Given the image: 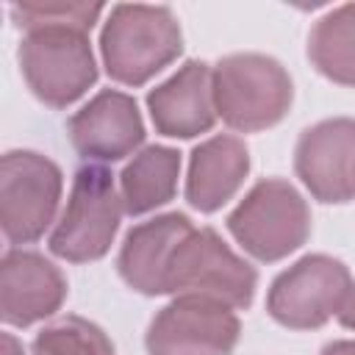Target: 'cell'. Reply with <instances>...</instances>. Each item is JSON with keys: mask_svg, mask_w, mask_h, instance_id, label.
<instances>
[{"mask_svg": "<svg viewBox=\"0 0 355 355\" xmlns=\"http://www.w3.org/2000/svg\"><path fill=\"white\" fill-rule=\"evenodd\" d=\"M180 25L166 6L122 3L103 28L100 50L105 69L125 86H141L180 55Z\"/></svg>", "mask_w": 355, "mask_h": 355, "instance_id": "1", "label": "cell"}, {"mask_svg": "<svg viewBox=\"0 0 355 355\" xmlns=\"http://www.w3.org/2000/svg\"><path fill=\"white\" fill-rule=\"evenodd\" d=\"M291 78L269 55L236 53L214 69L216 114L236 130H263L277 125L291 105Z\"/></svg>", "mask_w": 355, "mask_h": 355, "instance_id": "2", "label": "cell"}, {"mask_svg": "<svg viewBox=\"0 0 355 355\" xmlns=\"http://www.w3.org/2000/svg\"><path fill=\"white\" fill-rule=\"evenodd\" d=\"M255 269L241 261L211 227L191 230L169 261L166 294L202 297L227 308H247L255 294Z\"/></svg>", "mask_w": 355, "mask_h": 355, "instance_id": "3", "label": "cell"}, {"mask_svg": "<svg viewBox=\"0 0 355 355\" xmlns=\"http://www.w3.org/2000/svg\"><path fill=\"white\" fill-rule=\"evenodd\" d=\"M227 227L252 258L280 261L305 244L311 233V214L291 183L269 178L255 183L236 205L227 216Z\"/></svg>", "mask_w": 355, "mask_h": 355, "instance_id": "4", "label": "cell"}, {"mask_svg": "<svg viewBox=\"0 0 355 355\" xmlns=\"http://www.w3.org/2000/svg\"><path fill=\"white\" fill-rule=\"evenodd\" d=\"M122 211V194L108 169L97 164L78 169L67 208L50 236V250L72 263L103 258L116 236Z\"/></svg>", "mask_w": 355, "mask_h": 355, "instance_id": "5", "label": "cell"}, {"mask_svg": "<svg viewBox=\"0 0 355 355\" xmlns=\"http://www.w3.org/2000/svg\"><path fill=\"white\" fill-rule=\"evenodd\" d=\"M19 64L31 92L53 108L75 103L97 80L89 39L75 28L28 31L19 47Z\"/></svg>", "mask_w": 355, "mask_h": 355, "instance_id": "6", "label": "cell"}, {"mask_svg": "<svg viewBox=\"0 0 355 355\" xmlns=\"http://www.w3.org/2000/svg\"><path fill=\"white\" fill-rule=\"evenodd\" d=\"M61 200V169L28 150L6 153L0 161V225L11 244L36 241L55 216Z\"/></svg>", "mask_w": 355, "mask_h": 355, "instance_id": "7", "label": "cell"}, {"mask_svg": "<svg viewBox=\"0 0 355 355\" xmlns=\"http://www.w3.org/2000/svg\"><path fill=\"white\" fill-rule=\"evenodd\" d=\"M352 277L347 266L330 255H305L269 288L266 308L275 322L291 330H311L341 311Z\"/></svg>", "mask_w": 355, "mask_h": 355, "instance_id": "8", "label": "cell"}, {"mask_svg": "<svg viewBox=\"0 0 355 355\" xmlns=\"http://www.w3.org/2000/svg\"><path fill=\"white\" fill-rule=\"evenodd\" d=\"M236 341V313L202 297H175L147 330L150 355H230Z\"/></svg>", "mask_w": 355, "mask_h": 355, "instance_id": "9", "label": "cell"}, {"mask_svg": "<svg viewBox=\"0 0 355 355\" xmlns=\"http://www.w3.org/2000/svg\"><path fill=\"white\" fill-rule=\"evenodd\" d=\"M294 169L322 202L355 197V119L338 116L308 128L294 153Z\"/></svg>", "mask_w": 355, "mask_h": 355, "instance_id": "10", "label": "cell"}, {"mask_svg": "<svg viewBox=\"0 0 355 355\" xmlns=\"http://www.w3.org/2000/svg\"><path fill=\"white\" fill-rule=\"evenodd\" d=\"M69 136L83 158L119 161L144 141V122L130 94L105 89L69 119Z\"/></svg>", "mask_w": 355, "mask_h": 355, "instance_id": "11", "label": "cell"}, {"mask_svg": "<svg viewBox=\"0 0 355 355\" xmlns=\"http://www.w3.org/2000/svg\"><path fill=\"white\" fill-rule=\"evenodd\" d=\"M67 297V280L44 255L11 250L0 266V313L3 322L28 327L53 316Z\"/></svg>", "mask_w": 355, "mask_h": 355, "instance_id": "12", "label": "cell"}, {"mask_svg": "<svg viewBox=\"0 0 355 355\" xmlns=\"http://www.w3.org/2000/svg\"><path fill=\"white\" fill-rule=\"evenodd\" d=\"M153 125L164 136L191 139L205 133L216 119L214 72L202 61L183 64L169 80L147 94Z\"/></svg>", "mask_w": 355, "mask_h": 355, "instance_id": "13", "label": "cell"}, {"mask_svg": "<svg viewBox=\"0 0 355 355\" xmlns=\"http://www.w3.org/2000/svg\"><path fill=\"white\" fill-rule=\"evenodd\" d=\"M191 222L183 214H164L136 225L119 250V275L141 294H166V272L175 247L191 233Z\"/></svg>", "mask_w": 355, "mask_h": 355, "instance_id": "14", "label": "cell"}, {"mask_svg": "<svg viewBox=\"0 0 355 355\" xmlns=\"http://www.w3.org/2000/svg\"><path fill=\"white\" fill-rule=\"evenodd\" d=\"M250 169V153L236 136H214L202 141L191 153L189 178H186V200L211 214L222 208L244 183Z\"/></svg>", "mask_w": 355, "mask_h": 355, "instance_id": "15", "label": "cell"}, {"mask_svg": "<svg viewBox=\"0 0 355 355\" xmlns=\"http://www.w3.org/2000/svg\"><path fill=\"white\" fill-rule=\"evenodd\" d=\"M180 155L169 147H144L119 175V194L128 214H147L175 197Z\"/></svg>", "mask_w": 355, "mask_h": 355, "instance_id": "16", "label": "cell"}, {"mask_svg": "<svg viewBox=\"0 0 355 355\" xmlns=\"http://www.w3.org/2000/svg\"><path fill=\"white\" fill-rule=\"evenodd\" d=\"M308 55L333 83L355 86V3L333 8L313 25Z\"/></svg>", "mask_w": 355, "mask_h": 355, "instance_id": "17", "label": "cell"}, {"mask_svg": "<svg viewBox=\"0 0 355 355\" xmlns=\"http://www.w3.org/2000/svg\"><path fill=\"white\" fill-rule=\"evenodd\" d=\"M33 355H114V344L89 319L64 316L33 338Z\"/></svg>", "mask_w": 355, "mask_h": 355, "instance_id": "18", "label": "cell"}, {"mask_svg": "<svg viewBox=\"0 0 355 355\" xmlns=\"http://www.w3.org/2000/svg\"><path fill=\"white\" fill-rule=\"evenodd\" d=\"M103 6L100 3H17L11 6V14L19 28L39 31V28H75L89 31Z\"/></svg>", "mask_w": 355, "mask_h": 355, "instance_id": "19", "label": "cell"}, {"mask_svg": "<svg viewBox=\"0 0 355 355\" xmlns=\"http://www.w3.org/2000/svg\"><path fill=\"white\" fill-rule=\"evenodd\" d=\"M338 319H341L344 327L355 330V283H352L349 291H347V300H344V305H341V311H338Z\"/></svg>", "mask_w": 355, "mask_h": 355, "instance_id": "20", "label": "cell"}, {"mask_svg": "<svg viewBox=\"0 0 355 355\" xmlns=\"http://www.w3.org/2000/svg\"><path fill=\"white\" fill-rule=\"evenodd\" d=\"M322 355H355V341H333L322 349Z\"/></svg>", "mask_w": 355, "mask_h": 355, "instance_id": "21", "label": "cell"}, {"mask_svg": "<svg viewBox=\"0 0 355 355\" xmlns=\"http://www.w3.org/2000/svg\"><path fill=\"white\" fill-rule=\"evenodd\" d=\"M3 355H22V347H19L17 338L8 336V333H3Z\"/></svg>", "mask_w": 355, "mask_h": 355, "instance_id": "22", "label": "cell"}]
</instances>
